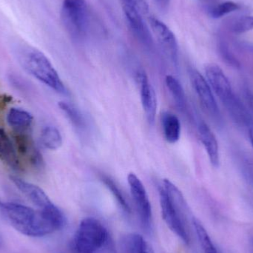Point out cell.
Here are the masks:
<instances>
[{"label":"cell","instance_id":"6da1fadb","mask_svg":"<svg viewBox=\"0 0 253 253\" xmlns=\"http://www.w3.org/2000/svg\"><path fill=\"white\" fill-rule=\"evenodd\" d=\"M0 210L10 225L25 236L42 237L62 228L56 219L44 210L35 211L13 202H1Z\"/></svg>","mask_w":253,"mask_h":253},{"label":"cell","instance_id":"7a4b0ae2","mask_svg":"<svg viewBox=\"0 0 253 253\" xmlns=\"http://www.w3.org/2000/svg\"><path fill=\"white\" fill-rule=\"evenodd\" d=\"M16 56L21 66L31 76L59 93L66 94L67 89L48 58L38 49L20 45Z\"/></svg>","mask_w":253,"mask_h":253},{"label":"cell","instance_id":"3957f363","mask_svg":"<svg viewBox=\"0 0 253 253\" xmlns=\"http://www.w3.org/2000/svg\"><path fill=\"white\" fill-rule=\"evenodd\" d=\"M109 234L99 220L92 217L82 220L71 243L74 253H99L107 246Z\"/></svg>","mask_w":253,"mask_h":253},{"label":"cell","instance_id":"277c9868","mask_svg":"<svg viewBox=\"0 0 253 253\" xmlns=\"http://www.w3.org/2000/svg\"><path fill=\"white\" fill-rule=\"evenodd\" d=\"M90 10L85 0H64L61 18L68 34L75 39L84 38L90 25Z\"/></svg>","mask_w":253,"mask_h":253},{"label":"cell","instance_id":"5b68a950","mask_svg":"<svg viewBox=\"0 0 253 253\" xmlns=\"http://www.w3.org/2000/svg\"><path fill=\"white\" fill-rule=\"evenodd\" d=\"M127 182L140 221L145 228H149L152 221V208L145 187L133 172L128 175Z\"/></svg>","mask_w":253,"mask_h":253},{"label":"cell","instance_id":"8992f818","mask_svg":"<svg viewBox=\"0 0 253 253\" xmlns=\"http://www.w3.org/2000/svg\"><path fill=\"white\" fill-rule=\"evenodd\" d=\"M192 86L199 98V102L205 112L213 120L219 121L221 118L216 101L212 94V89L205 77L195 69L190 71Z\"/></svg>","mask_w":253,"mask_h":253},{"label":"cell","instance_id":"52a82bcc","mask_svg":"<svg viewBox=\"0 0 253 253\" xmlns=\"http://www.w3.org/2000/svg\"><path fill=\"white\" fill-rule=\"evenodd\" d=\"M159 201L162 217L168 227L186 245L190 242L187 224L177 213L169 202V198L163 187L159 188Z\"/></svg>","mask_w":253,"mask_h":253},{"label":"cell","instance_id":"ba28073f","mask_svg":"<svg viewBox=\"0 0 253 253\" xmlns=\"http://www.w3.org/2000/svg\"><path fill=\"white\" fill-rule=\"evenodd\" d=\"M135 81L139 87L141 105L149 124L153 125L157 113V97L156 92L149 82L148 77L144 71H137Z\"/></svg>","mask_w":253,"mask_h":253},{"label":"cell","instance_id":"9c48e42d","mask_svg":"<svg viewBox=\"0 0 253 253\" xmlns=\"http://www.w3.org/2000/svg\"><path fill=\"white\" fill-rule=\"evenodd\" d=\"M150 26L161 47L168 59L176 65L178 62V46L175 34L164 22L154 17L150 19Z\"/></svg>","mask_w":253,"mask_h":253},{"label":"cell","instance_id":"30bf717a","mask_svg":"<svg viewBox=\"0 0 253 253\" xmlns=\"http://www.w3.org/2000/svg\"><path fill=\"white\" fill-rule=\"evenodd\" d=\"M123 10L126 22L137 40L147 47L153 46V39L145 22L143 20L141 12L128 2H123Z\"/></svg>","mask_w":253,"mask_h":253},{"label":"cell","instance_id":"8fae6325","mask_svg":"<svg viewBox=\"0 0 253 253\" xmlns=\"http://www.w3.org/2000/svg\"><path fill=\"white\" fill-rule=\"evenodd\" d=\"M205 74L208 84L223 104L235 94L230 81L219 66L215 64H209L205 68Z\"/></svg>","mask_w":253,"mask_h":253},{"label":"cell","instance_id":"7c38bea8","mask_svg":"<svg viewBox=\"0 0 253 253\" xmlns=\"http://www.w3.org/2000/svg\"><path fill=\"white\" fill-rule=\"evenodd\" d=\"M10 180L18 190L38 208V210L44 209L53 204L44 190L39 186L25 181L19 177L11 176Z\"/></svg>","mask_w":253,"mask_h":253},{"label":"cell","instance_id":"4fadbf2b","mask_svg":"<svg viewBox=\"0 0 253 253\" xmlns=\"http://www.w3.org/2000/svg\"><path fill=\"white\" fill-rule=\"evenodd\" d=\"M232 120L240 127L249 128L253 124V120L248 111L246 104L244 103L240 98L233 95L228 101L224 102Z\"/></svg>","mask_w":253,"mask_h":253},{"label":"cell","instance_id":"5bb4252c","mask_svg":"<svg viewBox=\"0 0 253 253\" xmlns=\"http://www.w3.org/2000/svg\"><path fill=\"white\" fill-rule=\"evenodd\" d=\"M199 134L211 163L215 168L219 166V151L216 137L206 123L202 122L199 125Z\"/></svg>","mask_w":253,"mask_h":253},{"label":"cell","instance_id":"9a60e30c","mask_svg":"<svg viewBox=\"0 0 253 253\" xmlns=\"http://www.w3.org/2000/svg\"><path fill=\"white\" fill-rule=\"evenodd\" d=\"M17 149L4 129L0 128V159L13 169L20 168Z\"/></svg>","mask_w":253,"mask_h":253},{"label":"cell","instance_id":"2e32d148","mask_svg":"<svg viewBox=\"0 0 253 253\" xmlns=\"http://www.w3.org/2000/svg\"><path fill=\"white\" fill-rule=\"evenodd\" d=\"M34 117L28 111L12 108L7 114V123L16 132H25L32 126Z\"/></svg>","mask_w":253,"mask_h":253},{"label":"cell","instance_id":"e0dca14e","mask_svg":"<svg viewBox=\"0 0 253 253\" xmlns=\"http://www.w3.org/2000/svg\"><path fill=\"white\" fill-rule=\"evenodd\" d=\"M162 126L164 136L169 144H175L181 136V123L175 114L164 112L162 115Z\"/></svg>","mask_w":253,"mask_h":253},{"label":"cell","instance_id":"ac0fdd59","mask_svg":"<svg viewBox=\"0 0 253 253\" xmlns=\"http://www.w3.org/2000/svg\"><path fill=\"white\" fill-rule=\"evenodd\" d=\"M165 84L177 108L180 111H184L187 105V99H186L185 93L181 83L173 76L168 75L165 78Z\"/></svg>","mask_w":253,"mask_h":253},{"label":"cell","instance_id":"d6986e66","mask_svg":"<svg viewBox=\"0 0 253 253\" xmlns=\"http://www.w3.org/2000/svg\"><path fill=\"white\" fill-rule=\"evenodd\" d=\"M42 144L45 148L50 150H56L62 147L63 143L60 131L52 126H47L43 128L40 135Z\"/></svg>","mask_w":253,"mask_h":253},{"label":"cell","instance_id":"ffe728a7","mask_svg":"<svg viewBox=\"0 0 253 253\" xmlns=\"http://www.w3.org/2000/svg\"><path fill=\"white\" fill-rule=\"evenodd\" d=\"M59 107L70 123L79 131L87 129V123L83 114L76 107L66 102H60Z\"/></svg>","mask_w":253,"mask_h":253},{"label":"cell","instance_id":"44dd1931","mask_svg":"<svg viewBox=\"0 0 253 253\" xmlns=\"http://www.w3.org/2000/svg\"><path fill=\"white\" fill-rule=\"evenodd\" d=\"M141 235L130 233L122 237L117 244L115 253H138L141 241Z\"/></svg>","mask_w":253,"mask_h":253},{"label":"cell","instance_id":"7402d4cb","mask_svg":"<svg viewBox=\"0 0 253 253\" xmlns=\"http://www.w3.org/2000/svg\"><path fill=\"white\" fill-rule=\"evenodd\" d=\"M192 221L204 253H219L202 223L196 218H193Z\"/></svg>","mask_w":253,"mask_h":253},{"label":"cell","instance_id":"603a6c76","mask_svg":"<svg viewBox=\"0 0 253 253\" xmlns=\"http://www.w3.org/2000/svg\"><path fill=\"white\" fill-rule=\"evenodd\" d=\"M102 181H103L104 184L106 185V187L111 190V193L113 196L116 198L119 205L123 208V211H126V212L129 213L130 212V207L128 204L127 201L126 200L124 194H123L122 190H120V187L117 186V184L111 179L110 177L107 175H102Z\"/></svg>","mask_w":253,"mask_h":253},{"label":"cell","instance_id":"cb8c5ba5","mask_svg":"<svg viewBox=\"0 0 253 253\" xmlns=\"http://www.w3.org/2000/svg\"><path fill=\"white\" fill-rule=\"evenodd\" d=\"M238 9H239V4L233 2V1H228L211 7L209 10V13L211 17L214 18V19H218V18H221V16H224L227 13H231V12L238 10Z\"/></svg>","mask_w":253,"mask_h":253},{"label":"cell","instance_id":"d4e9b609","mask_svg":"<svg viewBox=\"0 0 253 253\" xmlns=\"http://www.w3.org/2000/svg\"><path fill=\"white\" fill-rule=\"evenodd\" d=\"M235 34H243L253 30V16H244L236 19L231 25Z\"/></svg>","mask_w":253,"mask_h":253},{"label":"cell","instance_id":"484cf974","mask_svg":"<svg viewBox=\"0 0 253 253\" xmlns=\"http://www.w3.org/2000/svg\"><path fill=\"white\" fill-rule=\"evenodd\" d=\"M218 50H219L220 54L221 57L225 61L226 63L228 64L230 66L233 68H239L240 67V63H239L238 59L235 57L234 55L233 54L229 48L228 45L225 42L220 41L218 44Z\"/></svg>","mask_w":253,"mask_h":253},{"label":"cell","instance_id":"4316f807","mask_svg":"<svg viewBox=\"0 0 253 253\" xmlns=\"http://www.w3.org/2000/svg\"><path fill=\"white\" fill-rule=\"evenodd\" d=\"M138 253H155L150 244L143 238L138 248Z\"/></svg>","mask_w":253,"mask_h":253},{"label":"cell","instance_id":"83f0119b","mask_svg":"<svg viewBox=\"0 0 253 253\" xmlns=\"http://www.w3.org/2000/svg\"><path fill=\"white\" fill-rule=\"evenodd\" d=\"M155 1L159 4V6L162 8H165V7H168L170 0H155Z\"/></svg>","mask_w":253,"mask_h":253},{"label":"cell","instance_id":"f1b7e54d","mask_svg":"<svg viewBox=\"0 0 253 253\" xmlns=\"http://www.w3.org/2000/svg\"><path fill=\"white\" fill-rule=\"evenodd\" d=\"M248 129H249V135L250 138H251V144H252L253 147V124L249 126Z\"/></svg>","mask_w":253,"mask_h":253},{"label":"cell","instance_id":"f546056e","mask_svg":"<svg viewBox=\"0 0 253 253\" xmlns=\"http://www.w3.org/2000/svg\"><path fill=\"white\" fill-rule=\"evenodd\" d=\"M250 250H251V253H253V237L250 239Z\"/></svg>","mask_w":253,"mask_h":253},{"label":"cell","instance_id":"4dcf8cb0","mask_svg":"<svg viewBox=\"0 0 253 253\" xmlns=\"http://www.w3.org/2000/svg\"><path fill=\"white\" fill-rule=\"evenodd\" d=\"M1 238H0V246H1Z\"/></svg>","mask_w":253,"mask_h":253},{"label":"cell","instance_id":"1f68e13d","mask_svg":"<svg viewBox=\"0 0 253 253\" xmlns=\"http://www.w3.org/2000/svg\"><path fill=\"white\" fill-rule=\"evenodd\" d=\"M253 50V47H252Z\"/></svg>","mask_w":253,"mask_h":253}]
</instances>
